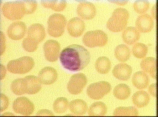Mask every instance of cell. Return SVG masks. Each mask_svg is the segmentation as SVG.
Wrapping results in <instances>:
<instances>
[{
    "label": "cell",
    "instance_id": "1",
    "mask_svg": "<svg viewBox=\"0 0 158 117\" xmlns=\"http://www.w3.org/2000/svg\"><path fill=\"white\" fill-rule=\"evenodd\" d=\"M59 57L62 66L72 72L81 71L88 65L90 61V54L88 50L76 44L64 48Z\"/></svg>",
    "mask_w": 158,
    "mask_h": 117
},
{
    "label": "cell",
    "instance_id": "2",
    "mask_svg": "<svg viewBox=\"0 0 158 117\" xmlns=\"http://www.w3.org/2000/svg\"><path fill=\"white\" fill-rule=\"evenodd\" d=\"M129 17V13L126 9L118 8L113 12L112 16L107 21V29L114 33L123 31L127 25Z\"/></svg>",
    "mask_w": 158,
    "mask_h": 117
},
{
    "label": "cell",
    "instance_id": "3",
    "mask_svg": "<svg viewBox=\"0 0 158 117\" xmlns=\"http://www.w3.org/2000/svg\"><path fill=\"white\" fill-rule=\"evenodd\" d=\"M2 10L6 18L11 21L21 19L26 14L23 1L7 2L3 6Z\"/></svg>",
    "mask_w": 158,
    "mask_h": 117
},
{
    "label": "cell",
    "instance_id": "4",
    "mask_svg": "<svg viewBox=\"0 0 158 117\" xmlns=\"http://www.w3.org/2000/svg\"><path fill=\"white\" fill-rule=\"evenodd\" d=\"M34 64L33 58L29 56H24L9 62L7 67L8 71L13 74H26L33 68Z\"/></svg>",
    "mask_w": 158,
    "mask_h": 117
},
{
    "label": "cell",
    "instance_id": "5",
    "mask_svg": "<svg viewBox=\"0 0 158 117\" xmlns=\"http://www.w3.org/2000/svg\"><path fill=\"white\" fill-rule=\"evenodd\" d=\"M67 24L66 17L59 13H55L49 17L48 21V31L49 35L59 38L63 35Z\"/></svg>",
    "mask_w": 158,
    "mask_h": 117
},
{
    "label": "cell",
    "instance_id": "6",
    "mask_svg": "<svg viewBox=\"0 0 158 117\" xmlns=\"http://www.w3.org/2000/svg\"><path fill=\"white\" fill-rule=\"evenodd\" d=\"M108 41L106 34L100 30L89 31L84 34L83 42L85 46L93 48L105 46Z\"/></svg>",
    "mask_w": 158,
    "mask_h": 117
},
{
    "label": "cell",
    "instance_id": "7",
    "mask_svg": "<svg viewBox=\"0 0 158 117\" xmlns=\"http://www.w3.org/2000/svg\"><path fill=\"white\" fill-rule=\"evenodd\" d=\"M111 90V84L105 81L97 82L90 84L88 87L87 93L88 96L93 99H100Z\"/></svg>",
    "mask_w": 158,
    "mask_h": 117
},
{
    "label": "cell",
    "instance_id": "8",
    "mask_svg": "<svg viewBox=\"0 0 158 117\" xmlns=\"http://www.w3.org/2000/svg\"><path fill=\"white\" fill-rule=\"evenodd\" d=\"M88 82L87 76L83 73L72 75L67 84V90L72 95H78L82 91Z\"/></svg>",
    "mask_w": 158,
    "mask_h": 117
},
{
    "label": "cell",
    "instance_id": "9",
    "mask_svg": "<svg viewBox=\"0 0 158 117\" xmlns=\"http://www.w3.org/2000/svg\"><path fill=\"white\" fill-rule=\"evenodd\" d=\"M13 110L16 113L23 115H30L34 111V105L26 97H18L13 103Z\"/></svg>",
    "mask_w": 158,
    "mask_h": 117
},
{
    "label": "cell",
    "instance_id": "10",
    "mask_svg": "<svg viewBox=\"0 0 158 117\" xmlns=\"http://www.w3.org/2000/svg\"><path fill=\"white\" fill-rule=\"evenodd\" d=\"M43 49L47 61L54 62L59 58L60 45L57 41L55 40H48L44 44Z\"/></svg>",
    "mask_w": 158,
    "mask_h": 117
},
{
    "label": "cell",
    "instance_id": "11",
    "mask_svg": "<svg viewBox=\"0 0 158 117\" xmlns=\"http://www.w3.org/2000/svg\"><path fill=\"white\" fill-rule=\"evenodd\" d=\"M46 37L45 30L41 24H33L28 29V38L31 41L38 45L43 41Z\"/></svg>",
    "mask_w": 158,
    "mask_h": 117
},
{
    "label": "cell",
    "instance_id": "12",
    "mask_svg": "<svg viewBox=\"0 0 158 117\" xmlns=\"http://www.w3.org/2000/svg\"><path fill=\"white\" fill-rule=\"evenodd\" d=\"M77 13L83 19L91 20L96 15L97 10L92 3L84 1L80 3L77 6Z\"/></svg>",
    "mask_w": 158,
    "mask_h": 117
},
{
    "label": "cell",
    "instance_id": "13",
    "mask_svg": "<svg viewBox=\"0 0 158 117\" xmlns=\"http://www.w3.org/2000/svg\"><path fill=\"white\" fill-rule=\"evenodd\" d=\"M27 26L23 22L12 23L7 29V33L10 38L13 40H19L26 35Z\"/></svg>",
    "mask_w": 158,
    "mask_h": 117
},
{
    "label": "cell",
    "instance_id": "14",
    "mask_svg": "<svg viewBox=\"0 0 158 117\" xmlns=\"http://www.w3.org/2000/svg\"><path fill=\"white\" fill-rule=\"evenodd\" d=\"M85 29L84 21L78 17L72 18L67 24V31L70 35L78 38L82 35Z\"/></svg>",
    "mask_w": 158,
    "mask_h": 117
},
{
    "label": "cell",
    "instance_id": "15",
    "mask_svg": "<svg viewBox=\"0 0 158 117\" xmlns=\"http://www.w3.org/2000/svg\"><path fill=\"white\" fill-rule=\"evenodd\" d=\"M135 26L140 33H147L152 30L154 27V21L148 14L140 15L135 22Z\"/></svg>",
    "mask_w": 158,
    "mask_h": 117
},
{
    "label": "cell",
    "instance_id": "16",
    "mask_svg": "<svg viewBox=\"0 0 158 117\" xmlns=\"http://www.w3.org/2000/svg\"><path fill=\"white\" fill-rule=\"evenodd\" d=\"M132 73V67L126 63L118 64L112 70V74L114 77L122 81H127L130 79Z\"/></svg>",
    "mask_w": 158,
    "mask_h": 117
},
{
    "label": "cell",
    "instance_id": "17",
    "mask_svg": "<svg viewBox=\"0 0 158 117\" xmlns=\"http://www.w3.org/2000/svg\"><path fill=\"white\" fill-rule=\"evenodd\" d=\"M58 74L56 70L51 67H46L41 69L39 73V78L44 85L54 84L57 79Z\"/></svg>",
    "mask_w": 158,
    "mask_h": 117
},
{
    "label": "cell",
    "instance_id": "18",
    "mask_svg": "<svg viewBox=\"0 0 158 117\" xmlns=\"http://www.w3.org/2000/svg\"><path fill=\"white\" fill-rule=\"evenodd\" d=\"M140 68L143 71L151 75L153 79H156V58L149 57L143 59L140 62Z\"/></svg>",
    "mask_w": 158,
    "mask_h": 117
},
{
    "label": "cell",
    "instance_id": "19",
    "mask_svg": "<svg viewBox=\"0 0 158 117\" xmlns=\"http://www.w3.org/2000/svg\"><path fill=\"white\" fill-rule=\"evenodd\" d=\"M122 37L125 43L129 45H132L139 40L140 34L137 28L129 26L126 28L123 31Z\"/></svg>",
    "mask_w": 158,
    "mask_h": 117
},
{
    "label": "cell",
    "instance_id": "20",
    "mask_svg": "<svg viewBox=\"0 0 158 117\" xmlns=\"http://www.w3.org/2000/svg\"><path fill=\"white\" fill-rule=\"evenodd\" d=\"M132 81L138 89H145L149 84V78L144 71H139L133 74Z\"/></svg>",
    "mask_w": 158,
    "mask_h": 117
},
{
    "label": "cell",
    "instance_id": "21",
    "mask_svg": "<svg viewBox=\"0 0 158 117\" xmlns=\"http://www.w3.org/2000/svg\"><path fill=\"white\" fill-rule=\"evenodd\" d=\"M27 84V94H36L41 89V83L39 77L34 75H28L24 77Z\"/></svg>",
    "mask_w": 158,
    "mask_h": 117
},
{
    "label": "cell",
    "instance_id": "22",
    "mask_svg": "<svg viewBox=\"0 0 158 117\" xmlns=\"http://www.w3.org/2000/svg\"><path fill=\"white\" fill-rule=\"evenodd\" d=\"M69 109L73 115H83L87 113L88 105L83 99H74L69 103Z\"/></svg>",
    "mask_w": 158,
    "mask_h": 117
},
{
    "label": "cell",
    "instance_id": "23",
    "mask_svg": "<svg viewBox=\"0 0 158 117\" xmlns=\"http://www.w3.org/2000/svg\"><path fill=\"white\" fill-rule=\"evenodd\" d=\"M150 96L147 92L139 91L132 96L133 103L138 108H143L147 106L150 101Z\"/></svg>",
    "mask_w": 158,
    "mask_h": 117
},
{
    "label": "cell",
    "instance_id": "24",
    "mask_svg": "<svg viewBox=\"0 0 158 117\" xmlns=\"http://www.w3.org/2000/svg\"><path fill=\"white\" fill-rule=\"evenodd\" d=\"M95 67L97 71L100 74H107L111 69V63L107 57L102 56L97 59Z\"/></svg>",
    "mask_w": 158,
    "mask_h": 117
},
{
    "label": "cell",
    "instance_id": "25",
    "mask_svg": "<svg viewBox=\"0 0 158 117\" xmlns=\"http://www.w3.org/2000/svg\"><path fill=\"white\" fill-rule=\"evenodd\" d=\"M131 54L130 49L126 45H119L115 48V57L118 61L121 62L127 61L130 58Z\"/></svg>",
    "mask_w": 158,
    "mask_h": 117
},
{
    "label": "cell",
    "instance_id": "26",
    "mask_svg": "<svg viewBox=\"0 0 158 117\" xmlns=\"http://www.w3.org/2000/svg\"><path fill=\"white\" fill-rule=\"evenodd\" d=\"M106 105L104 102H96L90 106L88 115L90 116H104L107 113Z\"/></svg>",
    "mask_w": 158,
    "mask_h": 117
},
{
    "label": "cell",
    "instance_id": "27",
    "mask_svg": "<svg viewBox=\"0 0 158 117\" xmlns=\"http://www.w3.org/2000/svg\"><path fill=\"white\" fill-rule=\"evenodd\" d=\"M42 6L45 8H51L52 10L57 12H62L66 8L67 6L66 1L65 0H48L41 1Z\"/></svg>",
    "mask_w": 158,
    "mask_h": 117
},
{
    "label": "cell",
    "instance_id": "28",
    "mask_svg": "<svg viewBox=\"0 0 158 117\" xmlns=\"http://www.w3.org/2000/svg\"><path fill=\"white\" fill-rule=\"evenodd\" d=\"M113 94L117 99L121 100L127 99L130 96V88L126 84H118L114 88Z\"/></svg>",
    "mask_w": 158,
    "mask_h": 117
},
{
    "label": "cell",
    "instance_id": "29",
    "mask_svg": "<svg viewBox=\"0 0 158 117\" xmlns=\"http://www.w3.org/2000/svg\"><path fill=\"white\" fill-rule=\"evenodd\" d=\"M10 89L16 95H22L27 93V84L25 78H19L15 80L11 84Z\"/></svg>",
    "mask_w": 158,
    "mask_h": 117
},
{
    "label": "cell",
    "instance_id": "30",
    "mask_svg": "<svg viewBox=\"0 0 158 117\" xmlns=\"http://www.w3.org/2000/svg\"><path fill=\"white\" fill-rule=\"evenodd\" d=\"M138 111L134 107H117L114 112V116H138Z\"/></svg>",
    "mask_w": 158,
    "mask_h": 117
},
{
    "label": "cell",
    "instance_id": "31",
    "mask_svg": "<svg viewBox=\"0 0 158 117\" xmlns=\"http://www.w3.org/2000/svg\"><path fill=\"white\" fill-rule=\"evenodd\" d=\"M69 106V101L65 97H59L55 99L53 104L55 112L58 114L64 113Z\"/></svg>",
    "mask_w": 158,
    "mask_h": 117
},
{
    "label": "cell",
    "instance_id": "32",
    "mask_svg": "<svg viewBox=\"0 0 158 117\" xmlns=\"http://www.w3.org/2000/svg\"><path fill=\"white\" fill-rule=\"evenodd\" d=\"M148 50V47L145 44L137 43L133 46L132 54L137 58H143L147 54Z\"/></svg>",
    "mask_w": 158,
    "mask_h": 117
},
{
    "label": "cell",
    "instance_id": "33",
    "mask_svg": "<svg viewBox=\"0 0 158 117\" xmlns=\"http://www.w3.org/2000/svg\"><path fill=\"white\" fill-rule=\"evenodd\" d=\"M150 7V3L148 1L138 0L135 1L133 4L134 10L137 13L144 14L147 12Z\"/></svg>",
    "mask_w": 158,
    "mask_h": 117
},
{
    "label": "cell",
    "instance_id": "34",
    "mask_svg": "<svg viewBox=\"0 0 158 117\" xmlns=\"http://www.w3.org/2000/svg\"><path fill=\"white\" fill-rule=\"evenodd\" d=\"M25 8H26V14H29L34 13L38 6V3L36 1L34 0H28V1H23Z\"/></svg>",
    "mask_w": 158,
    "mask_h": 117
},
{
    "label": "cell",
    "instance_id": "35",
    "mask_svg": "<svg viewBox=\"0 0 158 117\" xmlns=\"http://www.w3.org/2000/svg\"><path fill=\"white\" fill-rule=\"evenodd\" d=\"M22 45L23 48L26 51L29 52H33L35 51L38 48V44L31 41L28 38H26L23 40Z\"/></svg>",
    "mask_w": 158,
    "mask_h": 117
},
{
    "label": "cell",
    "instance_id": "36",
    "mask_svg": "<svg viewBox=\"0 0 158 117\" xmlns=\"http://www.w3.org/2000/svg\"><path fill=\"white\" fill-rule=\"evenodd\" d=\"M9 106V99L5 95L1 94V103H0V108L1 112L5 111Z\"/></svg>",
    "mask_w": 158,
    "mask_h": 117
},
{
    "label": "cell",
    "instance_id": "37",
    "mask_svg": "<svg viewBox=\"0 0 158 117\" xmlns=\"http://www.w3.org/2000/svg\"><path fill=\"white\" fill-rule=\"evenodd\" d=\"M6 50V38L2 31L1 32V55L2 56Z\"/></svg>",
    "mask_w": 158,
    "mask_h": 117
},
{
    "label": "cell",
    "instance_id": "38",
    "mask_svg": "<svg viewBox=\"0 0 158 117\" xmlns=\"http://www.w3.org/2000/svg\"><path fill=\"white\" fill-rule=\"evenodd\" d=\"M148 91L152 96L156 97L157 95H158L157 84L154 83V84H152L151 85H150L149 88H148Z\"/></svg>",
    "mask_w": 158,
    "mask_h": 117
},
{
    "label": "cell",
    "instance_id": "39",
    "mask_svg": "<svg viewBox=\"0 0 158 117\" xmlns=\"http://www.w3.org/2000/svg\"><path fill=\"white\" fill-rule=\"evenodd\" d=\"M36 115L39 116H54V113L48 110H40Z\"/></svg>",
    "mask_w": 158,
    "mask_h": 117
},
{
    "label": "cell",
    "instance_id": "40",
    "mask_svg": "<svg viewBox=\"0 0 158 117\" xmlns=\"http://www.w3.org/2000/svg\"><path fill=\"white\" fill-rule=\"evenodd\" d=\"M6 74V69L5 67L2 64H1V80H2L5 77Z\"/></svg>",
    "mask_w": 158,
    "mask_h": 117
},
{
    "label": "cell",
    "instance_id": "41",
    "mask_svg": "<svg viewBox=\"0 0 158 117\" xmlns=\"http://www.w3.org/2000/svg\"><path fill=\"white\" fill-rule=\"evenodd\" d=\"M6 115H10V116H14L15 115L13 113H6L3 115H1V116H6Z\"/></svg>",
    "mask_w": 158,
    "mask_h": 117
}]
</instances>
